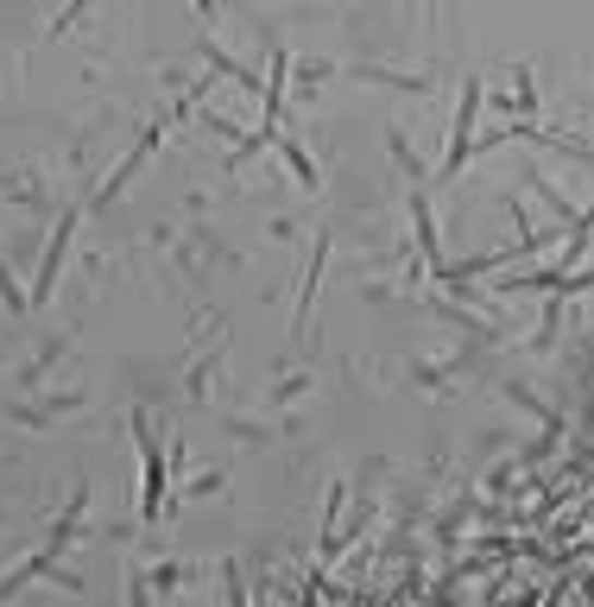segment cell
<instances>
[{
	"label": "cell",
	"instance_id": "obj_1",
	"mask_svg": "<svg viewBox=\"0 0 594 607\" xmlns=\"http://www.w3.org/2000/svg\"><path fill=\"white\" fill-rule=\"evenodd\" d=\"M133 443H140V513L158 519V500H165V455L152 443L146 418H133Z\"/></svg>",
	"mask_w": 594,
	"mask_h": 607
},
{
	"label": "cell",
	"instance_id": "obj_2",
	"mask_svg": "<svg viewBox=\"0 0 594 607\" xmlns=\"http://www.w3.org/2000/svg\"><path fill=\"white\" fill-rule=\"evenodd\" d=\"M475 108H480V83L468 76L462 83V102H455V133H449V158H443V178H455L475 152Z\"/></svg>",
	"mask_w": 594,
	"mask_h": 607
},
{
	"label": "cell",
	"instance_id": "obj_3",
	"mask_svg": "<svg viewBox=\"0 0 594 607\" xmlns=\"http://www.w3.org/2000/svg\"><path fill=\"white\" fill-rule=\"evenodd\" d=\"M70 235H76V210L58 222V235H51V247H45V260H38V278H32V304L51 298V285H58V273H63V253H70Z\"/></svg>",
	"mask_w": 594,
	"mask_h": 607
},
{
	"label": "cell",
	"instance_id": "obj_4",
	"mask_svg": "<svg viewBox=\"0 0 594 607\" xmlns=\"http://www.w3.org/2000/svg\"><path fill=\"white\" fill-rule=\"evenodd\" d=\"M158 140H165V127H146V133H140V146L127 152V165H120L115 178L102 183V197H95V203H115L120 190H127V178H133V171H140V158H146V152H152V146H158Z\"/></svg>",
	"mask_w": 594,
	"mask_h": 607
},
{
	"label": "cell",
	"instance_id": "obj_5",
	"mask_svg": "<svg viewBox=\"0 0 594 607\" xmlns=\"http://www.w3.org/2000/svg\"><path fill=\"white\" fill-rule=\"evenodd\" d=\"M412 215H417V241H424V253H430V273H437V222H430V203L412 197Z\"/></svg>",
	"mask_w": 594,
	"mask_h": 607
},
{
	"label": "cell",
	"instance_id": "obj_6",
	"mask_svg": "<svg viewBox=\"0 0 594 607\" xmlns=\"http://www.w3.org/2000/svg\"><path fill=\"white\" fill-rule=\"evenodd\" d=\"M285 165L297 171V183H310V190H317V165H310V158L297 152V140H285Z\"/></svg>",
	"mask_w": 594,
	"mask_h": 607
},
{
	"label": "cell",
	"instance_id": "obj_7",
	"mask_svg": "<svg viewBox=\"0 0 594 607\" xmlns=\"http://www.w3.org/2000/svg\"><path fill=\"white\" fill-rule=\"evenodd\" d=\"M0 298H7V310H32V298L13 285V273H7V260H0Z\"/></svg>",
	"mask_w": 594,
	"mask_h": 607
}]
</instances>
